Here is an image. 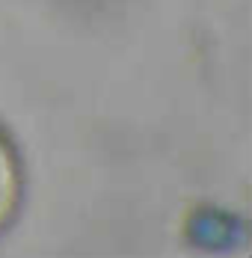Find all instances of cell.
Instances as JSON below:
<instances>
[{"label":"cell","mask_w":252,"mask_h":258,"mask_svg":"<svg viewBox=\"0 0 252 258\" xmlns=\"http://www.w3.org/2000/svg\"><path fill=\"white\" fill-rule=\"evenodd\" d=\"M21 193V175H18V157L6 137L0 134V229L12 220Z\"/></svg>","instance_id":"1"}]
</instances>
